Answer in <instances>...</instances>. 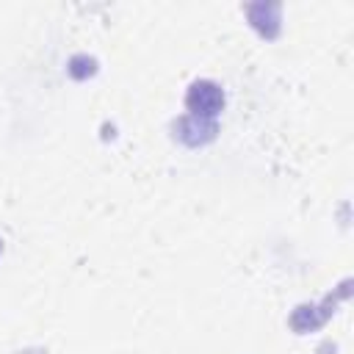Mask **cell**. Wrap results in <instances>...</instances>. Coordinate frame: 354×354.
Wrapping results in <instances>:
<instances>
[{"mask_svg": "<svg viewBox=\"0 0 354 354\" xmlns=\"http://www.w3.org/2000/svg\"><path fill=\"white\" fill-rule=\"evenodd\" d=\"M185 105H188L191 116H196V119H213L221 111V105H224V94H221V88L216 83L199 80V83H194L188 88Z\"/></svg>", "mask_w": 354, "mask_h": 354, "instance_id": "1", "label": "cell"}]
</instances>
